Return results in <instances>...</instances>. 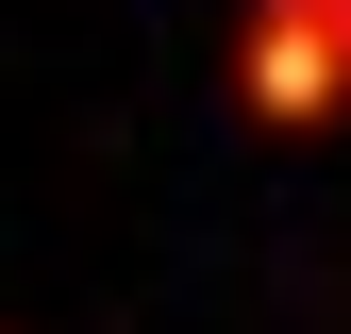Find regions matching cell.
<instances>
[{"instance_id": "obj_1", "label": "cell", "mask_w": 351, "mask_h": 334, "mask_svg": "<svg viewBox=\"0 0 351 334\" xmlns=\"http://www.w3.org/2000/svg\"><path fill=\"white\" fill-rule=\"evenodd\" d=\"M234 117L251 134H335L351 117V0H251L234 17Z\"/></svg>"}]
</instances>
